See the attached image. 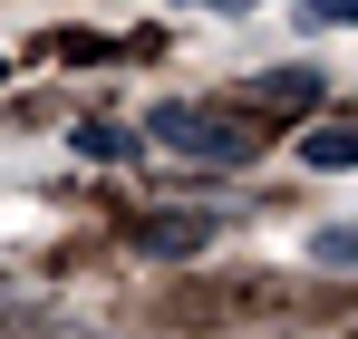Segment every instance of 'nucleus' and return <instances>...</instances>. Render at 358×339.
I'll return each instance as SVG.
<instances>
[{"label":"nucleus","instance_id":"obj_1","mask_svg":"<svg viewBox=\"0 0 358 339\" xmlns=\"http://www.w3.org/2000/svg\"><path fill=\"white\" fill-rule=\"evenodd\" d=\"M145 136L165 155H184V165H252V146H262V136H242L233 107H194V97H165L145 116Z\"/></svg>","mask_w":358,"mask_h":339},{"label":"nucleus","instance_id":"obj_2","mask_svg":"<svg viewBox=\"0 0 358 339\" xmlns=\"http://www.w3.org/2000/svg\"><path fill=\"white\" fill-rule=\"evenodd\" d=\"M213 223H223V214H184V204H165V214H136L126 242H136L145 262H184V252H203V242H213Z\"/></svg>","mask_w":358,"mask_h":339},{"label":"nucleus","instance_id":"obj_3","mask_svg":"<svg viewBox=\"0 0 358 339\" xmlns=\"http://www.w3.org/2000/svg\"><path fill=\"white\" fill-rule=\"evenodd\" d=\"M242 116H310L320 107V68H262V78H242L233 88Z\"/></svg>","mask_w":358,"mask_h":339},{"label":"nucleus","instance_id":"obj_4","mask_svg":"<svg viewBox=\"0 0 358 339\" xmlns=\"http://www.w3.org/2000/svg\"><path fill=\"white\" fill-rule=\"evenodd\" d=\"M300 155H310L320 174H349L358 165V116H320V126L300 136Z\"/></svg>","mask_w":358,"mask_h":339},{"label":"nucleus","instance_id":"obj_5","mask_svg":"<svg viewBox=\"0 0 358 339\" xmlns=\"http://www.w3.org/2000/svg\"><path fill=\"white\" fill-rule=\"evenodd\" d=\"M78 155H97V165H117V155H136V136H126V126H78Z\"/></svg>","mask_w":358,"mask_h":339},{"label":"nucleus","instance_id":"obj_6","mask_svg":"<svg viewBox=\"0 0 358 339\" xmlns=\"http://www.w3.org/2000/svg\"><path fill=\"white\" fill-rule=\"evenodd\" d=\"M310 252H320V262H358V223H329L320 242H310Z\"/></svg>","mask_w":358,"mask_h":339},{"label":"nucleus","instance_id":"obj_7","mask_svg":"<svg viewBox=\"0 0 358 339\" xmlns=\"http://www.w3.org/2000/svg\"><path fill=\"white\" fill-rule=\"evenodd\" d=\"M194 10H252V0H194Z\"/></svg>","mask_w":358,"mask_h":339}]
</instances>
